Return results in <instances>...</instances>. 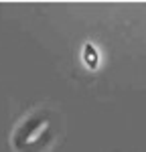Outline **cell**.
I'll use <instances>...</instances> for the list:
<instances>
[{
  "label": "cell",
  "mask_w": 146,
  "mask_h": 152,
  "mask_svg": "<svg viewBox=\"0 0 146 152\" xmlns=\"http://www.w3.org/2000/svg\"><path fill=\"white\" fill-rule=\"evenodd\" d=\"M85 61H89V67H96L97 65V55L91 45H85Z\"/></svg>",
  "instance_id": "1"
}]
</instances>
